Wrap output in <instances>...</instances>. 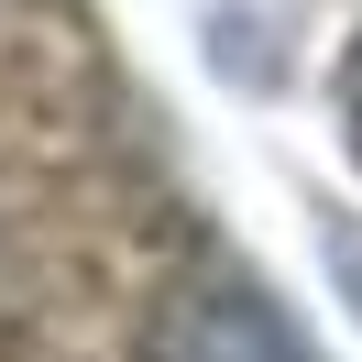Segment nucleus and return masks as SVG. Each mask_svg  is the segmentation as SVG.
<instances>
[{
	"label": "nucleus",
	"instance_id": "f257e3e1",
	"mask_svg": "<svg viewBox=\"0 0 362 362\" xmlns=\"http://www.w3.org/2000/svg\"><path fill=\"white\" fill-rule=\"evenodd\" d=\"M132 362H318L296 318L274 308L252 274H187L154 318H143Z\"/></svg>",
	"mask_w": 362,
	"mask_h": 362
},
{
	"label": "nucleus",
	"instance_id": "f03ea898",
	"mask_svg": "<svg viewBox=\"0 0 362 362\" xmlns=\"http://www.w3.org/2000/svg\"><path fill=\"white\" fill-rule=\"evenodd\" d=\"M340 143H351V165H362V45L340 55Z\"/></svg>",
	"mask_w": 362,
	"mask_h": 362
}]
</instances>
